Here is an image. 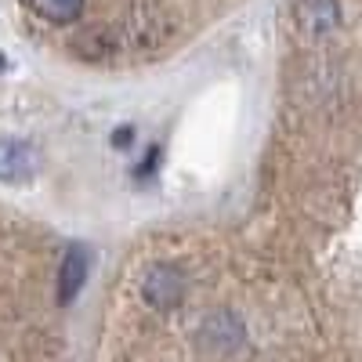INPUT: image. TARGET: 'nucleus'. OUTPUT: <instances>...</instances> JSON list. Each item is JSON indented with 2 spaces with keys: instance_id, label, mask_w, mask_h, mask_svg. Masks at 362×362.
Wrapping results in <instances>:
<instances>
[{
  "instance_id": "nucleus-1",
  "label": "nucleus",
  "mask_w": 362,
  "mask_h": 362,
  "mask_svg": "<svg viewBox=\"0 0 362 362\" xmlns=\"http://www.w3.org/2000/svg\"><path fill=\"white\" fill-rule=\"evenodd\" d=\"M33 170V153L25 141H0V181H18Z\"/></svg>"
},
{
  "instance_id": "nucleus-2",
  "label": "nucleus",
  "mask_w": 362,
  "mask_h": 362,
  "mask_svg": "<svg viewBox=\"0 0 362 362\" xmlns=\"http://www.w3.org/2000/svg\"><path fill=\"white\" fill-rule=\"evenodd\" d=\"M145 297L153 300L156 308H170L174 300L181 297V279L174 268H156L153 276L145 279Z\"/></svg>"
},
{
  "instance_id": "nucleus-3",
  "label": "nucleus",
  "mask_w": 362,
  "mask_h": 362,
  "mask_svg": "<svg viewBox=\"0 0 362 362\" xmlns=\"http://www.w3.org/2000/svg\"><path fill=\"white\" fill-rule=\"evenodd\" d=\"M33 8H37V15H44V18L58 22V25H66V22L80 18L83 0H33Z\"/></svg>"
},
{
  "instance_id": "nucleus-4",
  "label": "nucleus",
  "mask_w": 362,
  "mask_h": 362,
  "mask_svg": "<svg viewBox=\"0 0 362 362\" xmlns=\"http://www.w3.org/2000/svg\"><path fill=\"white\" fill-rule=\"evenodd\" d=\"M80 279H83V254L76 250V254L66 261V272H62V300H69V297L80 290Z\"/></svg>"
}]
</instances>
